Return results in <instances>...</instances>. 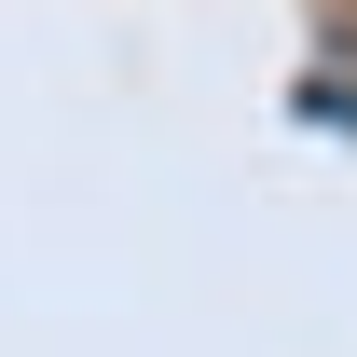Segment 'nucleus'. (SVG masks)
Instances as JSON below:
<instances>
[]
</instances>
